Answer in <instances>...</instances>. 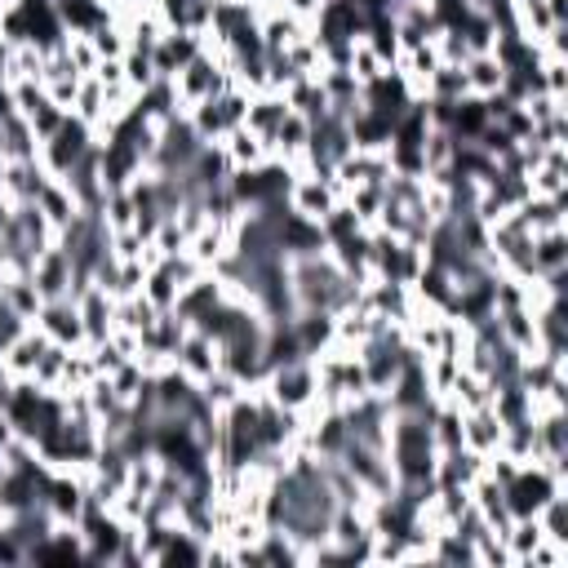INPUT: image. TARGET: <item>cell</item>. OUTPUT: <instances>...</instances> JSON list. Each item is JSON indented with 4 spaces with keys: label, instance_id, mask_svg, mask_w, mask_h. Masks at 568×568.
<instances>
[{
    "label": "cell",
    "instance_id": "cell-9",
    "mask_svg": "<svg viewBox=\"0 0 568 568\" xmlns=\"http://www.w3.org/2000/svg\"><path fill=\"white\" fill-rule=\"evenodd\" d=\"M44 178H49V173H44L36 160H4V169H0V195H4L13 209H18V204H31Z\"/></svg>",
    "mask_w": 568,
    "mask_h": 568
},
{
    "label": "cell",
    "instance_id": "cell-5",
    "mask_svg": "<svg viewBox=\"0 0 568 568\" xmlns=\"http://www.w3.org/2000/svg\"><path fill=\"white\" fill-rule=\"evenodd\" d=\"M173 368H178L182 377H191L195 386H200L204 377H213V373L222 368V346H217V337H209L204 328H186L182 342H178V351H173Z\"/></svg>",
    "mask_w": 568,
    "mask_h": 568
},
{
    "label": "cell",
    "instance_id": "cell-17",
    "mask_svg": "<svg viewBox=\"0 0 568 568\" xmlns=\"http://www.w3.org/2000/svg\"><path fill=\"white\" fill-rule=\"evenodd\" d=\"M67 355H71V346L49 342L44 355H40V364H36V373H31V382H36L40 390H58V386H62V373H67Z\"/></svg>",
    "mask_w": 568,
    "mask_h": 568
},
{
    "label": "cell",
    "instance_id": "cell-10",
    "mask_svg": "<svg viewBox=\"0 0 568 568\" xmlns=\"http://www.w3.org/2000/svg\"><path fill=\"white\" fill-rule=\"evenodd\" d=\"M288 98L280 89H262V93H248V111H244V129H253L257 138L271 142V133L280 129V120L288 115Z\"/></svg>",
    "mask_w": 568,
    "mask_h": 568
},
{
    "label": "cell",
    "instance_id": "cell-8",
    "mask_svg": "<svg viewBox=\"0 0 568 568\" xmlns=\"http://www.w3.org/2000/svg\"><path fill=\"white\" fill-rule=\"evenodd\" d=\"M501 417L493 413V404L488 408H470V413H462V448H470V453H479V457H493L497 448H501Z\"/></svg>",
    "mask_w": 568,
    "mask_h": 568
},
{
    "label": "cell",
    "instance_id": "cell-16",
    "mask_svg": "<svg viewBox=\"0 0 568 568\" xmlns=\"http://www.w3.org/2000/svg\"><path fill=\"white\" fill-rule=\"evenodd\" d=\"M71 115H75L80 124H89L93 133L102 129V115H106V93H102V84H98L93 75H84V80H80V93H75Z\"/></svg>",
    "mask_w": 568,
    "mask_h": 568
},
{
    "label": "cell",
    "instance_id": "cell-13",
    "mask_svg": "<svg viewBox=\"0 0 568 568\" xmlns=\"http://www.w3.org/2000/svg\"><path fill=\"white\" fill-rule=\"evenodd\" d=\"M31 204H36V209L49 217V226H53V231H62V226H67V222L80 213V200L71 195V186H67L62 178H44Z\"/></svg>",
    "mask_w": 568,
    "mask_h": 568
},
{
    "label": "cell",
    "instance_id": "cell-12",
    "mask_svg": "<svg viewBox=\"0 0 568 568\" xmlns=\"http://www.w3.org/2000/svg\"><path fill=\"white\" fill-rule=\"evenodd\" d=\"M462 75H466V93L470 98H493L506 84V67H501L497 53H470L462 62Z\"/></svg>",
    "mask_w": 568,
    "mask_h": 568
},
{
    "label": "cell",
    "instance_id": "cell-4",
    "mask_svg": "<svg viewBox=\"0 0 568 568\" xmlns=\"http://www.w3.org/2000/svg\"><path fill=\"white\" fill-rule=\"evenodd\" d=\"M31 284L40 288L44 302H53V297H75V288H80L84 280L75 275L71 253H67L62 244H49V248L31 262Z\"/></svg>",
    "mask_w": 568,
    "mask_h": 568
},
{
    "label": "cell",
    "instance_id": "cell-3",
    "mask_svg": "<svg viewBox=\"0 0 568 568\" xmlns=\"http://www.w3.org/2000/svg\"><path fill=\"white\" fill-rule=\"evenodd\" d=\"M284 204H288V213H297V217H306V222L320 226L342 204V191H337V182L328 173L306 169V173H293V182L284 191Z\"/></svg>",
    "mask_w": 568,
    "mask_h": 568
},
{
    "label": "cell",
    "instance_id": "cell-18",
    "mask_svg": "<svg viewBox=\"0 0 568 568\" xmlns=\"http://www.w3.org/2000/svg\"><path fill=\"white\" fill-rule=\"evenodd\" d=\"M58 44H62L67 62H71L80 75H93V71H98V62H102V58H98V49H93V40H89V36H67V31H62V36H58Z\"/></svg>",
    "mask_w": 568,
    "mask_h": 568
},
{
    "label": "cell",
    "instance_id": "cell-11",
    "mask_svg": "<svg viewBox=\"0 0 568 568\" xmlns=\"http://www.w3.org/2000/svg\"><path fill=\"white\" fill-rule=\"evenodd\" d=\"M222 151H226V164H231V173H244V169H257V164H266L271 160V142L266 138H257L253 129H231L226 138H222Z\"/></svg>",
    "mask_w": 568,
    "mask_h": 568
},
{
    "label": "cell",
    "instance_id": "cell-22",
    "mask_svg": "<svg viewBox=\"0 0 568 568\" xmlns=\"http://www.w3.org/2000/svg\"><path fill=\"white\" fill-rule=\"evenodd\" d=\"M280 4H284V9H293L297 18H306V22H311V18L320 13V4H324V0H280Z\"/></svg>",
    "mask_w": 568,
    "mask_h": 568
},
{
    "label": "cell",
    "instance_id": "cell-6",
    "mask_svg": "<svg viewBox=\"0 0 568 568\" xmlns=\"http://www.w3.org/2000/svg\"><path fill=\"white\" fill-rule=\"evenodd\" d=\"M44 346H49V337H44L36 324H22V328L4 342V351H0L4 377H9V382H31V373H36V364H40Z\"/></svg>",
    "mask_w": 568,
    "mask_h": 568
},
{
    "label": "cell",
    "instance_id": "cell-7",
    "mask_svg": "<svg viewBox=\"0 0 568 568\" xmlns=\"http://www.w3.org/2000/svg\"><path fill=\"white\" fill-rule=\"evenodd\" d=\"M36 328L49 337V342H62V346H84V324H80V311L71 297H53L40 306L36 315Z\"/></svg>",
    "mask_w": 568,
    "mask_h": 568
},
{
    "label": "cell",
    "instance_id": "cell-15",
    "mask_svg": "<svg viewBox=\"0 0 568 568\" xmlns=\"http://www.w3.org/2000/svg\"><path fill=\"white\" fill-rule=\"evenodd\" d=\"M568 209V200H546V195H528L515 213H519V222L532 231V235H541V231H559L564 226V213Z\"/></svg>",
    "mask_w": 568,
    "mask_h": 568
},
{
    "label": "cell",
    "instance_id": "cell-14",
    "mask_svg": "<svg viewBox=\"0 0 568 568\" xmlns=\"http://www.w3.org/2000/svg\"><path fill=\"white\" fill-rule=\"evenodd\" d=\"M568 271V231H541L532 235V275H555Z\"/></svg>",
    "mask_w": 568,
    "mask_h": 568
},
{
    "label": "cell",
    "instance_id": "cell-19",
    "mask_svg": "<svg viewBox=\"0 0 568 568\" xmlns=\"http://www.w3.org/2000/svg\"><path fill=\"white\" fill-rule=\"evenodd\" d=\"M124 80L138 89V93H146L160 75H155V62H151V53H138V49H129L124 53Z\"/></svg>",
    "mask_w": 568,
    "mask_h": 568
},
{
    "label": "cell",
    "instance_id": "cell-2",
    "mask_svg": "<svg viewBox=\"0 0 568 568\" xmlns=\"http://www.w3.org/2000/svg\"><path fill=\"white\" fill-rule=\"evenodd\" d=\"M98 146V138H93V129L89 124H80L75 115H67L44 142H36V164L49 173V178H67L89 151Z\"/></svg>",
    "mask_w": 568,
    "mask_h": 568
},
{
    "label": "cell",
    "instance_id": "cell-21",
    "mask_svg": "<svg viewBox=\"0 0 568 568\" xmlns=\"http://www.w3.org/2000/svg\"><path fill=\"white\" fill-rule=\"evenodd\" d=\"M568 564V546H559V541H550V537H541L532 550H528V559H524V568H564Z\"/></svg>",
    "mask_w": 568,
    "mask_h": 568
},
{
    "label": "cell",
    "instance_id": "cell-1",
    "mask_svg": "<svg viewBox=\"0 0 568 568\" xmlns=\"http://www.w3.org/2000/svg\"><path fill=\"white\" fill-rule=\"evenodd\" d=\"M257 390H262L275 408H284V413H302V408H311V404L320 399V373H315V359H306V355L275 359V364L266 368V377L257 382Z\"/></svg>",
    "mask_w": 568,
    "mask_h": 568
},
{
    "label": "cell",
    "instance_id": "cell-20",
    "mask_svg": "<svg viewBox=\"0 0 568 568\" xmlns=\"http://www.w3.org/2000/svg\"><path fill=\"white\" fill-rule=\"evenodd\" d=\"M62 120H67V111H62V106H53V102H49V93H44V98L36 102V111L27 115V124H31L36 142H44V138H49V133H53Z\"/></svg>",
    "mask_w": 568,
    "mask_h": 568
}]
</instances>
